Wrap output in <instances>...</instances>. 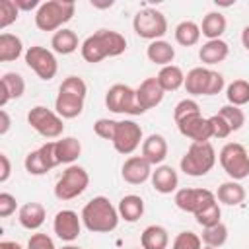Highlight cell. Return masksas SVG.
I'll return each mask as SVG.
<instances>
[{
  "label": "cell",
  "mask_w": 249,
  "mask_h": 249,
  "mask_svg": "<svg viewBox=\"0 0 249 249\" xmlns=\"http://www.w3.org/2000/svg\"><path fill=\"white\" fill-rule=\"evenodd\" d=\"M126 51V39L119 31L113 29H99L93 35L86 37L80 47L82 58L89 64H97L107 56H119Z\"/></svg>",
  "instance_id": "6da1fadb"
},
{
  "label": "cell",
  "mask_w": 249,
  "mask_h": 249,
  "mask_svg": "<svg viewBox=\"0 0 249 249\" xmlns=\"http://www.w3.org/2000/svg\"><path fill=\"white\" fill-rule=\"evenodd\" d=\"M82 224L88 231L93 233H109L119 226V210L111 204L107 196H93L82 208Z\"/></svg>",
  "instance_id": "7a4b0ae2"
},
{
  "label": "cell",
  "mask_w": 249,
  "mask_h": 249,
  "mask_svg": "<svg viewBox=\"0 0 249 249\" xmlns=\"http://www.w3.org/2000/svg\"><path fill=\"white\" fill-rule=\"evenodd\" d=\"M76 4L72 0H47L35 12V25L41 31H58L74 18Z\"/></svg>",
  "instance_id": "3957f363"
},
{
  "label": "cell",
  "mask_w": 249,
  "mask_h": 249,
  "mask_svg": "<svg viewBox=\"0 0 249 249\" xmlns=\"http://www.w3.org/2000/svg\"><path fill=\"white\" fill-rule=\"evenodd\" d=\"M214 163H216V150L210 142H193L179 161L181 171L191 177L206 175L214 167Z\"/></svg>",
  "instance_id": "277c9868"
},
{
  "label": "cell",
  "mask_w": 249,
  "mask_h": 249,
  "mask_svg": "<svg viewBox=\"0 0 249 249\" xmlns=\"http://www.w3.org/2000/svg\"><path fill=\"white\" fill-rule=\"evenodd\" d=\"M183 86H185L187 93H191V95H218L224 89L226 80L216 70L196 66L187 72Z\"/></svg>",
  "instance_id": "5b68a950"
},
{
  "label": "cell",
  "mask_w": 249,
  "mask_h": 249,
  "mask_svg": "<svg viewBox=\"0 0 249 249\" xmlns=\"http://www.w3.org/2000/svg\"><path fill=\"white\" fill-rule=\"evenodd\" d=\"M222 169L228 173L230 179L241 181L249 177V154L243 144L239 142H228L218 154Z\"/></svg>",
  "instance_id": "8992f818"
},
{
  "label": "cell",
  "mask_w": 249,
  "mask_h": 249,
  "mask_svg": "<svg viewBox=\"0 0 249 249\" xmlns=\"http://www.w3.org/2000/svg\"><path fill=\"white\" fill-rule=\"evenodd\" d=\"M132 29L140 39H148L152 43L167 33V19L156 8H142L132 19Z\"/></svg>",
  "instance_id": "52a82bcc"
},
{
  "label": "cell",
  "mask_w": 249,
  "mask_h": 249,
  "mask_svg": "<svg viewBox=\"0 0 249 249\" xmlns=\"http://www.w3.org/2000/svg\"><path fill=\"white\" fill-rule=\"evenodd\" d=\"M27 123L31 124V128L37 134H41L43 138H49V140L60 138L62 132H64L62 117L56 111H53V109H49L45 105L31 107L29 113H27Z\"/></svg>",
  "instance_id": "ba28073f"
},
{
  "label": "cell",
  "mask_w": 249,
  "mask_h": 249,
  "mask_svg": "<svg viewBox=\"0 0 249 249\" xmlns=\"http://www.w3.org/2000/svg\"><path fill=\"white\" fill-rule=\"evenodd\" d=\"M89 185V175L82 165H68L54 185V196L58 200H72L80 196Z\"/></svg>",
  "instance_id": "9c48e42d"
},
{
  "label": "cell",
  "mask_w": 249,
  "mask_h": 249,
  "mask_svg": "<svg viewBox=\"0 0 249 249\" xmlns=\"http://www.w3.org/2000/svg\"><path fill=\"white\" fill-rule=\"evenodd\" d=\"M105 105L113 113L121 115H142L144 109L138 105L136 89L126 84H113L105 93Z\"/></svg>",
  "instance_id": "30bf717a"
},
{
  "label": "cell",
  "mask_w": 249,
  "mask_h": 249,
  "mask_svg": "<svg viewBox=\"0 0 249 249\" xmlns=\"http://www.w3.org/2000/svg\"><path fill=\"white\" fill-rule=\"evenodd\" d=\"M25 64L45 82L53 80L58 72V62H56V56L53 51L41 47V45H33L25 51Z\"/></svg>",
  "instance_id": "8fae6325"
},
{
  "label": "cell",
  "mask_w": 249,
  "mask_h": 249,
  "mask_svg": "<svg viewBox=\"0 0 249 249\" xmlns=\"http://www.w3.org/2000/svg\"><path fill=\"white\" fill-rule=\"evenodd\" d=\"M212 202H216V195L208 189L185 187V189H177V193H175V204L183 212L198 214L200 210H204Z\"/></svg>",
  "instance_id": "7c38bea8"
},
{
  "label": "cell",
  "mask_w": 249,
  "mask_h": 249,
  "mask_svg": "<svg viewBox=\"0 0 249 249\" xmlns=\"http://www.w3.org/2000/svg\"><path fill=\"white\" fill-rule=\"evenodd\" d=\"M113 148L123 154L128 156L132 154L144 140H142V126L134 121H119L117 123V130L113 136Z\"/></svg>",
  "instance_id": "4fadbf2b"
},
{
  "label": "cell",
  "mask_w": 249,
  "mask_h": 249,
  "mask_svg": "<svg viewBox=\"0 0 249 249\" xmlns=\"http://www.w3.org/2000/svg\"><path fill=\"white\" fill-rule=\"evenodd\" d=\"M177 128L193 142H208L212 138V124L206 117H202V113H195L177 121Z\"/></svg>",
  "instance_id": "5bb4252c"
},
{
  "label": "cell",
  "mask_w": 249,
  "mask_h": 249,
  "mask_svg": "<svg viewBox=\"0 0 249 249\" xmlns=\"http://www.w3.org/2000/svg\"><path fill=\"white\" fill-rule=\"evenodd\" d=\"M53 230L58 239L74 241L82 231V216H78L74 210H60L53 220Z\"/></svg>",
  "instance_id": "9a60e30c"
},
{
  "label": "cell",
  "mask_w": 249,
  "mask_h": 249,
  "mask_svg": "<svg viewBox=\"0 0 249 249\" xmlns=\"http://www.w3.org/2000/svg\"><path fill=\"white\" fill-rule=\"evenodd\" d=\"M152 163L146 161L142 156H130L128 160H124L123 167H121V175L126 183L130 185H142L152 177Z\"/></svg>",
  "instance_id": "2e32d148"
},
{
  "label": "cell",
  "mask_w": 249,
  "mask_h": 249,
  "mask_svg": "<svg viewBox=\"0 0 249 249\" xmlns=\"http://www.w3.org/2000/svg\"><path fill=\"white\" fill-rule=\"evenodd\" d=\"M163 89L158 82V78H146L144 82H140V86L136 88V99H138V105L144 109V113L148 109H154L156 105L161 103L163 99Z\"/></svg>",
  "instance_id": "e0dca14e"
},
{
  "label": "cell",
  "mask_w": 249,
  "mask_h": 249,
  "mask_svg": "<svg viewBox=\"0 0 249 249\" xmlns=\"http://www.w3.org/2000/svg\"><path fill=\"white\" fill-rule=\"evenodd\" d=\"M152 187L161 193V195H171V193H177V187H179V175L177 171L171 167V165H156V169L152 171Z\"/></svg>",
  "instance_id": "ac0fdd59"
},
{
  "label": "cell",
  "mask_w": 249,
  "mask_h": 249,
  "mask_svg": "<svg viewBox=\"0 0 249 249\" xmlns=\"http://www.w3.org/2000/svg\"><path fill=\"white\" fill-rule=\"evenodd\" d=\"M167 152H169V146H167V140L161 136V134H150L148 138H144L142 142V158L146 161H150L152 165H161V161L167 158Z\"/></svg>",
  "instance_id": "d6986e66"
},
{
  "label": "cell",
  "mask_w": 249,
  "mask_h": 249,
  "mask_svg": "<svg viewBox=\"0 0 249 249\" xmlns=\"http://www.w3.org/2000/svg\"><path fill=\"white\" fill-rule=\"evenodd\" d=\"M84 101H86V97H80V95L58 89V95H56V101H54V111L62 119H76L84 111Z\"/></svg>",
  "instance_id": "ffe728a7"
},
{
  "label": "cell",
  "mask_w": 249,
  "mask_h": 249,
  "mask_svg": "<svg viewBox=\"0 0 249 249\" xmlns=\"http://www.w3.org/2000/svg\"><path fill=\"white\" fill-rule=\"evenodd\" d=\"M2 95H0V107H6L10 99H19L25 93V80L18 72H6L0 80Z\"/></svg>",
  "instance_id": "44dd1931"
},
{
  "label": "cell",
  "mask_w": 249,
  "mask_h": 249,
  "mask_svg": "<svg viewBox=\"0 0 249 249\" xmlns=\"http://www.w3.org/2000/svg\"><path fill=\"white\" fill-rule=\"evenodd\" d=\"M230 54V47L226 41L222 39H212V41H206L200 49H198V58L202 64H218V62H224Z\"/></svg>",
  "instance_id": "7402d4cb"
},
{
  "label": "cell",
  "mask_w": 249,
  "mask_h": 249,
  "mask_svg": "<svg viewBox=\"0 0 249 249\" xmlns=\"http://www.w3.org/2000/svg\"><path fill=\"white\" fill-rule=\"evenodd\" d=\"M82 154V144L78 138L74 136H64L60 140H54V156H56V161L58 165L60 163H66V165H72Z\"/></svg>",
  "instance_id": "603a6c76"
},
{
  "label": "cell",
  "mask_w": 249,
  "mask_h": 249,
  "mask_svg": "<svg viewBox=\"0 0 249 249\" xmlns=\"http://www.w3.org/2000/svg\"><path fill=\"white\" fill-rule=\"evenodd\" d=\"M45 218H47V210L41 202H25L18 212V220L25 230H39Z\"/></svg>",
  "instance_id": "cb8c5ba5"
},
{
  "label": "cell",
  "mask_w": 249,
  "mask_h": 249,
  "mask_svg": "<svg viewBox=\"0 0 249 249\" xmlns=\"http://www.w3.org/2000/svg\"><path fill=\"white\" fill-rule=\"evenodd\" d=\"M245 189H243V185L239 183V181H233V179H230V181H226V183H222L220 187H218V191H216V200L218 202H222V204H228V206H239L243 200H245Z\"/></svg>",
  "instance_id": "d4e9b609"
},
{
  "label": "cell",
  "mask_w": 249,
  "mask_h": 249,
  "mask_svg": "<svg viewBox=\"0 0 249 249\" xmlns=\"http://www.w3.org/2000/svg\"><path fill=\"white\" fill-rule=\"evenodd\" d=\"M51 47L56 54H72L74 51H78L80 41H78V35L76 31L68 29V27H62L58 29L56 33H53V39H51Z\"/></svg>",
  "instance_id": "484cf974"
},
{
  "label": "cell",
  "mask_w": 249,
  "mask_h": 249,
  "mask_svg": "<svg viewBox=\"0 0 249 249\" xmlns=\"http://www.w3.org/2000/svg\"><path fill=\"white\" fill-rule=\"evenodd\" d=\"M140 245H142V249H167L169 233L163 226L152 224V226L144 228V231L140 235Z\"/></svg>",
  "instance_id": "4316f807"
},
{
  "label": "cell",
  "mask_w": 249,
  "mask_h": 249,
  "mask_svg": "<svg viewBox=\"0 0 249 249\" xmlns=\"http://www.w3.org/2000/svg\"><path fill=\"white\" fill-rule=\"evenodd\" d=\"M146 56L150 62L154 64H160L161 68L163 66H169L175 58V49L171 47V43L163 41V39H158V41H152L146 49Z\"/></svg>",
  "instance_id": "83f0119b"
},
{
  "label": "cell",
  "mask_w": 249,
  "mask_h": 249,
  "mask_svg": "<svg viewBox=\"0 0 249 249\" xmlns=\"http://www.w3.org/2000/svg\"><path fill=\"white\" fill-rule=\"evenodd\" d=\"M228 27V19L222 12H208L204 18H202V23H200V33L212 41V39H220L224 35Z\"/></svg>",
  "instance_id": "f1b7e54d"
},
{
  "label": "cell",
  "mask_w": 249,
  "mask_h": 249,
  "mask_svg": "<svg viewBox=\"0 0 249 249\" xmlns=\"http://www.w3.org/2000/svg\"><path fill=\"white\" fill-rule=\"evenodd\" d=\"M119 216L124 220V222H136L142 218L144 214V200L142 196L138 195H124L121 200H119Z\"/></svg>",
  "instance_id": "f546056e"
},
{
  "label": "cell",
  "mask_w": 249,
  "mask_h": 249,
  "mask_svg": "<svg viewBox=\"0 0 249 249\" xmlns=\"http://www.w3.org/2000/svg\"><path fill=\"white\" fill-rule=\"evenodd\" d=\"M156 78H158V82H160V86H161L163 91H175V89H179L185 84V74H183V70L177 64L163 66L158 72Z\"/></svg>",
  "instance_id": "4dcf8cb0"
},
{
  "label": "cell",
  "mask_w": 249,
  "mask_h": 249,
  "mask_svg": "<svg viewBox=\"0 0 249 249\" xmlns=\"http://www.w3.org/2000/svg\"><path fill=\"white\" fill-rule=\"evenodd\" d=\"M23 53V43L18 35L14 33H2L0 35V60L2 62H12L18 60Z\"/></svg>",
  "instance_id": "1f68e13d"
},
{
  "label": "cell",
  "mask_w": 249,
  "mask_h": 249,
  "mask_svg": "<svg viewBox=\"0 0 249 249\" xmlns=\"http://www.w3.org/2000/svg\"><path fill=\"white\" fill-rule=\"evenodd\" d=\"M200 25L191 21V19H185L181 21L177 27H175V41L181 45V47H193L200 41Z\"/></svg>",
  "instance_id": "d6a6232c"
},
{
  "label": "cell",
  "mask_w": 249,
  "mask_h": 249,
  "mask_svg": "<svg viewBox=\"0 0 249 249\" xmlns=\"http://www.w3.org/2000/svg\"><path fill=\"white\" fill-rule=\"evenodd\" d=\"M226 97H228V103L230 105H235V107H243L249 103V82L247 80H233L228 88H226Z\"/></svg>",
  "instance_id": "836d02e7"
},
{
  "label": "cell",
  "mask_w": 249,
  "mask_h": 249,
  "mask_svg": "<svg viewBox=\"0 0 249 249\" xmlns=\"http://www.w3.org/2000/svg\"><path fill=\"white\" fill-rule=\"evenodd\" d=\"M200 239L204 241V245L218 249V247H222V245L228 241V226L220 222V224H216V226L202 228V237H200Z\"/></svg>",
  "instance_id": "e575fe53"
},
{
  "label": "cell",
  "mask_w": 249,
  "mask_h": 249,
  "mask_svg": "<svg viewBox=\"0 0 249 249\" xmlns=\"http://www.w3.org/2000/svg\"><path fill=\"white\" fill-rule=\"evenodd\" d=\"M218 113L226 119V123L230 124V128H231V132H235V130H239L243 124H245V113H243V109L241 107H235V105H224V107H220L218 109Z\"/></svg>",
  "instance_id": "d590c367"
},
{
  "label": "cell",
  "mask_w": 249,
  "mask_h": 249,
  "mask_svg": "<svg viewBox=\"0 0 249 249\" xmlns=\"http://www.w3.org/2000/svg\"><path fill=\"white\" fill-rule=\"evenodd\" d=\"M220 218H222V210H220L218 200H216V202H212L210 206H206L204 210H200L198 214H195L196 224H198V226H202V228H210V226L220 224V222H222Z\"/></svg>",
  "instance_id": "8d00e7d4"
},
{
  "label": "cell",
  "mask_w": 249,
  "mask_h": 249,
  "mask_svg": "<svg viewBox=\"0 0 249 249\" xmlns=\"http://www.w3.org/2000/svg\"><path fill=\"white\" fill-rule=\"evenodd\" d=\"M19 18V8L16 0H0V29H6Z\"/></svg>",
  "instance_id": "74e56055"
},
{
  "label": "cell",
  "mask_w": 249,
  "mask_h": 249,
  "mask_svg": "<svg viewBox=\"0 0 249 249\" xmlns=\"http://www.w3.org/2000/svg\"><path fill=\"white\" fill-rule=\"evenodd\" d=\"M171 249H202V239L195 231H181L175 235Z\"/></svg>",
  "instance_id": "f35d334b"
},
{
  "label": "cell",
  "mask_w": 249,
  "mask_h": 249,
  "mask_svg": "<svg viewBox=\"0 0 249 249\" xmlns=\"http://www.w3.org/2000/svg\"><path fill=\"white\" fill-rule=\"evenodd\" d=\"M23 165H25V171H27L29 175H45V173L49 171V167L45 165V161H43L39 150L29 152V154L25 156V160H23Z\"/></svg>",
  "instance_id": "ab89813d"
},
{
  "label": "cell",
  "mask_w": 249,
  "mask_h": 249,
  "mask_svg": "<svg viewBox=\"0 0 249 249\" xmlns=\"http://www.w3.org/2000/svg\"><path fill=\"white\" fill-rule=\"evenodd\" d=\"M117 123L119 121H113V119H97L93 123V132L103 140H113L115 130H117Z\"/></svg>",
  "instance_id": "60d3db41"
},
{
  "label": "cell",
  "mask_w": 249,
  "mask_h": 249,
  "mask_svg": "<svg viewBox=\"0 0 249 249\" xmlns=\"http://www.w3.org/2000/svg\"><path fill=\"white\" fill-rule=\"evenodd\" d=\"M195 113H200L198 103H196L195 99H181V101L175 105V109H173V119H175V123H177V121H181V119H185V117H189V115H195Z\"/></svg>",
  "instance_id": "b9f144b4"
},
{
  "label": "cell",
  "mask_w": 249,
  "mask_h": 249,
  "mask_svg": "<svg viewBox=\"0 0 249 249\" xmlns=\"http://www.w3.org/2000/svg\"><path fill=\"white\" fill-rule=\"evenodd\" d=\"M208 121H210V124H212V138H228V136L231 134L230 124L226 123V119H224L220 113L208 117Z\"/></svg>",
  "instance_id": "7bdbcfd3"
},
{
  "label": "cell",
  "mask_w": 249,
  "mask_h": 249,
  "mask_svg": "<svg viewBox=\"0 0 249 249\" xmlns=\"http://www.w3.org/2000/svg\"><path fill=\"white\" fill-rule=\"evenodd\" d=\"M27 249H56V245L47 233H33L27 241Z\"/></svg>",
  "instance_id": "ee69618b"
},
{
  "label": "cell",
  "mask_w": 249,
  "mask_h": 249,
  "mask_svg": "<svg viewBox=\"0 0 249 249\" xmlns=\"http://www.w3.org/2000/svg\"><path fill=\"white\" fill-rule=\"evenodd\" d=\"M39 150V154H41V158H43V161H45V165L49 167V171L53 169V167H56L58 165V161H56V156H54V140H51V142H45L41 148H37Z\"/></svg>",
  "instance_id": "f6af8a7d"
},
{
  "label": "cell",
  "mask_w": 249,
  "mask_h": 249,
  "mask_svg": "<svg viewBox=\"0 0 249 249\" xmlns=\"http://www.w3.org/2000/svg\"><path fill=\"white\" fill-rule=\"evenodd\" d=\"M18 208V202H16V196L10 195V193H0V218H8L16 212Z\"/></svg>",
  "instance_id": "bcb514c9"
},
{
  "label": "cell",
  "mask_w": 249,
  "mask_h": 249,
  "mask_svg": "<svg viewBox=\"0 0 249 249\" xmlns=\"http://www.w3.org/2000/svg\"><path fill=\"white\" fill-rule=\"evenodd\" d=\"M0 183H6L10 179V173H12V163L8 160L6 154H0Z\"/></svg>",
  "instance_id": "7dc6e473"
},
{
  "label": "cell",
  "mask_w": 249,
  "mask_h": 249,
  "mask_svg": "<svg viewBox=\"0 0 249 249\" xmlns=\"http://www.w3.org/2000/svg\"><path fill=\"white\" fill-rule=\"evenodd\" d=\"M16 4L19 8V12H31V10H35V8L41 6L39 0H16Z\"/></svg>",
  "instance_id": "c3c4849f"
},
{
  "label": "cell",
  "mask_w": 249,
  "mask_h": 249,
  "mask_svg": "<svg viewBox=\"0 0 249 249\" xmlns=\"http://www.w3.org/2000/svg\"><path fill=\"white\" fill-rule=\"evenodd\" d=\"M12 126V121H10V115L6 109H0V134H6Z\"/></svg>",
  "instance_id": "681fc988"
},
{
  "label": "cell",
  "mask_w": 249,
  "mask_h": 249,
  "mask_svg": "<svg viewBox=\"0 0 249 249\" xmlns=\"http://www.w3.org/2000/svg\"><path fill=\"white\" fill-rule=\"evenodd\" d=\"M0 249H23L18 241H10V239H4L0 241Z\"/></svg>",
  "instance_id": "f907efd6"
},
{
  "label": "cell",
  "mask_w": 249,
  "mask_h": 249,
  "mask_svg": "<svg viewBox=\"0 0 249 249\" xmlns=\"http://www.w3.org/2000/svg\"><path fill=\"white\" fill-rule=\"evenodd\" d=\"M241 45L249 51V25H245L243 31H241Z\"/></svg>",
  "instance_id": "816d5d0a"
},
{
  "label": "cell",
  "mask_w": 249,
  "mask_h": 249,
  "mask_svg": "<svg viewBox=\"0 0 249 249\" xmlns=\"http://www.w3.org/2000/svg\"><path fill=\"white\" fill-rule=\"evenodd\" d=\"M91 6L93 8H111L113 6V0H109V2H93L91 0Z\"/></svg>",
  "instance_id": "f5cc1de1"
},
{
  "label": "cell",
  "mask_w": 249,
  "mask_h": 249,
  "mask_svg": "<svg viewBox=\"0 0 249 249\" xmlns=\"http://www.w3.org/2000/svg\"><path fill=\"white\" fill-rule=\"evenodd\" d=\"M60 249H82V247H78V245H64V247H60Z\"/></svg>",
  "instance_id": "db71d44e"
},
{
  "label": "cell",
  "mask_w": 249,
  "mask_h": 249,
  "mask_svg": "<svg viewBox=\"0 0 249 249\" xmlns=\"http://www.w3.org/2000/svg\"><path fill=\"white\" fill-rule=\"evenodd\" d=\"M202 249H214V247H208V245H204V247H202Z\"/></svg>",
  "instance_id": "11a10c76"
},
{
  "label": "cell",
  "mask_w": 249,
  "mask_h": 249,
  "mask_svg": "<svg viewBox=\"0 0 249 249\" xmlns=\"http://www.w3.org/2000/svg\"><path fill=\"white\" fill-rule=\"evenodd\" d=\"M132 249H140V247H132Z\"/></svg>",
  "instance_id": "9f6ffc18"
}]
</instances>
